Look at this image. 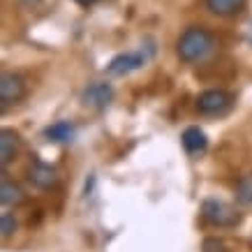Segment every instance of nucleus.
I'll list each match as a JSON object with an SVG mask.
<instances>
[{"mask_svg":"<svg viewBox=\"0 0 252 252\" xmlns=\"http://www.w3.org/2000/svg\"><path fill=\"white\" fill-rule=\"evenodd\" d=\"M16 218L12 213H2L0 215V234H2V238H9L12 234L16 231Z\"/></svg>","mask_w":252,"mask_h":252,"instance_id":"nucleus-14","label":"nucleus"},{"mask_svg":"<svg viewBox=\"0 0 252 252\" xmlns=\"http://www.w3.org/2000/svg\"><path fill=\"white\" fill-rule=\"evenodd\" d=\"M28 181H31L37 190H51L56 183H58V171L56 167L46 164V162H32L31 169H28Z\"/></svg>","mask_w":252,"mask_h":252,"instance_id":"nucleus-7","label":"nucleus"},{"mask_svg":"<svg viewBox=\"0 0 252 252\" xmlns=\"http://www.w3.org/2000/svg\"><path fill=\"white\" fill-rule=\"evenodd\" d=\"M181 141H183V148L190 155H201V153H206V148H208L206 132L201 130V127H197V125L185 127L183 134H181Z\"/></svg>","mask_w":252,"mask_h":252,"instance_id":"nucleus-9","label":"nucleus"},{"mask_svg":"<svg viewBox=\"0 0 252 252\" xmlns=\"http://www.w3.org/2000/svg\"><path fill=\"white\" fill-rule=\"evenodd\" d=\"M204 252H227V248H224L220 238H206L204 241Z\"/></svg>","mask_w":252,"mask_h":252,"instance_id":"nucleus-15","label":"nucleus"},{"mask_svg":"<svg viewBox=\"0 0 252 252\" xmlns=\"http://www.w3.org/2000/svg\"><path fill=\"white\" fill-rule=\"evenodd\" d=\"M201 218L213 227H236L243 220V215L236 208H231L229 204H224L220 199H204L201 201Z\"/></svg>","mask_w":252,"mask_h":252,"instance_id":"nucleus-2","label":"nucleus"},{"mask_svg":"<svg viewBox=\"0 0 252 252\" xmlns=\"http://www.w3.org/2000/svg\"><path fill=\"white\" fill-rule=\"evenodd\" d=\"M236 199L243 206H252V174L243 176L236 185Z\"/></svg>","mask_w":252,"mask_h":252,"instance_id":"nucleus-13","label":"nucleus"},{"mask_svg":"<svg viewBox=\"0 0 252 252\" xmlns=\"http://www.w3.org/2000/svg\"><path fill=\"white\" fill-rule=\"evenodd\" d=\"M19 151H21V137H19V132L5 127V130L0 132V164H2V169L19 155Z\"/></svg>","mask_w":252,"mask_h":252,"instance_id":"nucleus-8","label":"nucleus"},{"mask_svg":"<svg viewBox=\"0 0 252 252\" xmlns=\"http://www.w3.org/2000/svg\"><path fill=\"white\" fill-rule=\"evenodd\" d=\"M74 2H79L81 7H91V5H95V2H99V0H74Z\"/></svg>","mask_w":252,"mask_h":252,"instance_id":"nucleus-16","label":"nucleus"},{"mask_svg":"<svg viewBox=\"0 0 252 252\" xmlns=\"http://www.w3.org/2000/svg\"><path fill=\"white\" fill-rule=\"evenodd\" d=\"M74 134H77V127H74V123L69 121H58L44 130V137L49 141H54V144H67V141L74 139Z\"/></svg>","mask_w":252,"mask_h":252,"instance_id":"nucleus-10","label":"nucleus"},{"mask_svg":"<svg viewBox=\"0 0 252 252\" xmlns=\"http://www.w3.org/2000/svg\"><path fill=\"white\" fill-rule=\"evenodd\" d=\"M23 199H26V194H23L21 188H19L14 181L2 178V183H0V204L5 208L19 206V204H23Z\"/></svg>","mask_w":252,"mask_h":252,"instance_id":"nucleus-11","label":"nucleus"},{"mask_svg":"<svg viewBox=\"0 0 252 252\" xmlns=\"http://www.w3.org/2000/svg\"><path fill=\"white\" fill-rule=\"evenodd\" d=\"M151 54H144V51H127V54H118L114 56L107 65V72L111 77H125V74H130L134 69L144 67L146 63H148Z\"/></svg>","mask_w":252,"mask_h":252,"instance_id":"nucleus-4","label":"nucleus"},{"mask_svg":"<svg viewBox=\"0 0 252 252\" xmlns=\"http://www.w3.org/2000/svg\"><path fill=\"white\" fill-rule=\"evenodd\" d=\"M111 99H114V88H111V84H107V81H95V84H91L81 93L84 107L97 109V111L107 109L109 104H111Z\"/></svg>","mask_w":252,"mask_h":252,"instance_id":"nucleus-6","label":"nucleus"},{"mask_svg":"<svg viewBox=\"0 0 252 252\" xmlns=\"http://www.w3.org/2000/svg\"><path fill=\"white\" fill-rule=\"evenodd\" d=\"M250 37H252V31H250Z\"/></svg>","mask_w":252,"mask_h":252,"instance_id":"nucleus-17","label":"nucleus"},{"mask_svg":"<svg viewBox=\"0 0 252 252\" xmlns=\"http://www.w3.org/2000/svg\"><path fill=\"white\" fill-rule=\"evenodd\" d=\"M26 97V81L14 72H5L0 77V107L2 111Z\"/></svg>","mask_w":252,"mask_h":252,"instance_id":"nucleus-5","label":"nucleus"},{"mask_svg":"<svg viewBox=\"0 0 252 252\" xmlns=\"http://www.w3.org/2000/svg\"><path fill=\"white\" fill-rule=\"evenodd\" d=\"M231 104H234V97L227 91H220V88L199 93L197 97V111L201 116H222L229 111Z\"/></svg>","mask_w":252,"mask_h":252,"instance_id":"nucleus-3","label":"nucleus"},{"mask_svg":"<svg viewBox=\"0 0 252 252\" xmlns=\"http://www.w3.org/2000/svg\"><path fill=\"white\" fill-rule=\"evenodd\" d=\"M213 51V35L206 28L190 26L176 42V54L183 63H199Z\"/></svg>","mask_w":252,"mask_h":252,"instance_id":"nucleus-1","label":"nucleus"},{"mask_svg":"<svg viewBox=\"0 0 252 252\" xmlns=\"http://www.w3.org/2000/svg\"><path fill=\"white\" fill-rule=\"evenodd\" d=\"M206 7L215 16H236L243 12L245 0H206Z\"/></svg>","mask_w":252,"mask_h":252,"instance_id":"nucleus-12","label":"nucleus"}]
</instances>
